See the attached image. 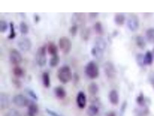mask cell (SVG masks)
<instances>
[{"label":"cell","mask_w":154,"mask_h":116,"mask_svg":"<svg viewBox=\"0 0 154 116\" xmlns=\"http://www.w3.org/2000/svg\"><path fill=\"white\" fill-rule=\"evenodd\" d=\"M57 77L60 82L63 84L69 82L73 78L71 68L68 66H62L58 70Z\"/></svg>","instance_id":"6da1fadb"},{"label":"cell","mask_w":154,"mask_h":116,"mask_svg":"<svg viewBox=\"0 0 154 116\" xmlns=\"http://www.w3.org/2000/svg\"><path fill=\"white\" fill-rule=\"evenodd\" d=\"M85 72L87 76L91 79L97 78L100 73L98 66L93 61L89 62L86 65L85 68Z\"/></svg>","instance_id":"7a4b0ae2"},{"label":"cell","mask_w":154,"mask_h":116,"mask_svg":"<svg viewBox=\"0 0 154 116\" xmlns=\"http://www.w3.org/2000/svg\"><path fill=\"white\" fill-rule=\"evenodd\" d=\"M35 59L38 66L43 67L46 65L47 62L46 46H42L38 48L37 51Z\"/></svg>","instance_id":"3957f363"},{"label":"cell","mask_w":154,"mask_h":116,"mask_svg":"<svg viewBox=\"0 0 154 116\" xmlns=\"http://www.w3.org/2000/svg\"><path fill=\"white\" fill-rule=\"evenodd\" d=\"M59 45L61 52L64 54L69 53L72 48V42L66 37H63L60 39Z\"/></svg>","instance_id":"277c9868"},{"label":"cell","mask_w":154,"mask_h":116,"mask_svg":"<svg viewBox=\"0 0 154 116\" xmlns=\"http://www.w3.org/2000/svg\"><path fill=\"white\" fill-rule=\"evenodd\" d=\"M30 101L27 97L20 94L15 95L12 99L14 105L19 108L27 107Z\"/></svg>","instance_id":"5b68a950"},{"label":"cell","mask_w":154,"mask_h":116,"mask_svg":"<svg viewBox=\"0 0 154 116\" xmlns=\"http://www.w3.org/2000/svg\"><path fill=\"white\" fill-rule=\"evenodd\" d=\"M127 25L131 31H137L139 27V21L137 15L134 14L130 15L128 20Z\"/></svg>","instance_id":"8992f818"},{"label":"cell","mask_w":154,"mask_h":116,"mask_svg":"<svg viewBox=\"0 0 154 116\" xmlns=\"http://www.w3.org/2000/svg\"><path fill=\"white\" fill-rule=\"evenodd\" d=\"M104 73L106 76L109 79H113L116 76V70L115 66L112 63L107 62L104 65Z\"/></svg>","instance_id":"52a82bcc"},{"label":"cell","mask_w":154,"mask_h":116,"mask_svg":"<svg viewBox=\"0 0 154 116\" xmlns=\"http://www.w3.org/2000/svg\"><path fill=\"white\" fill-rule=\"evenodd\" d=\"M9 59L12 64L16 65L21 63L23 58L20 52L17 50L14 49L10 53Z\"/></svg>","instance_id":"ba28073f"},{"label":"cell","mask_w":154,"mask_h":116,"mask_svg":"<svg viewBox=\"0 0 154 116\" xmlns=\"http://www.w3.org/2000/svg\"><path fill=\"white\" fill-rule=\"evenodd\" d=\"M18 46L21 50L27 52L31 48L32 42L29 39L22 38L18 41Z\"/></svg>","instance_id":"9c48e42d"},{"label":"cell","mask_w":154,"mask_h":116,"mask_svg":"<svg viewBox=\"0 0 154 116\" xmlns=\"http://www.w3.org/2000/svg\"><path fill=\"white\" fill-rule=\"evenodd\" d=\"M11 100L9 95L5 92L0 94V108L1 110L8 109L10 106Z\"/></svg>","instance_id":"30bf717a"},{"label":"cell","mask_w":154,"mask_h":116,"mask_svg":"<svg viewBox=\"0 0 154 116\" xmlns=\"http://www.w3.org/2000/svg\"><path fill=\"white\" fill-rule=\"evenodd\" d=\"M76 102L77 106L80 109H83L86 107L87 98L84 92L80 91L78 92L76 96Z\"/></svg>","instance_id":"8fae6325"},{"label":"cell","mask_w":154,"mask_h":116,"mask_svg":"<svg viewBox=\"0 0 154 116\" xmlns=\"http://www.w3.org/2000/svg\"><path fill=\"white\" fill-rule=\"evenodd\" d=\"M85 16L83 13H75L72 16V21L73 25L78 26L85 24Z\"/></svg>","instance_id":"7c38bea8"},{"label":"cell","mask_w":154,"mask_h":116,"mask_svg":"<svg viewBox=\"0 0 154 116\" xmlns=\"http://www.w3.org/2000/svg\"><path fill=\"white\" fill-rule=\"evenodd\" d=\"M108 98L109 102L113 105H116L119 103V95L117 91L115 89H112L109 92Z\"/></svg>","instance_id":"4fadbf2b"},{"label":"cell","mask_w":154,"mask_h":116,"mask_svg":"<svg viewBox=\"0 0 154 116\" xmlns=\"http://www.w3.org/2000/svg\"><path fill=\"white\" fill-rule=\"evenodd\" d=\"M54 93L56 97L59 99L62 100L65 98L67 96L66 90L62 86L56 87L54 89Z\"/></svg>","instance_id":"5bb4252c"},{"label":"cell","mask_w":154,"mask_h":116,"mask_svg":"<svg viewBox=\"0 0 154 116\" xmlns=\"http://www.w3.org/2000/svg\"><path fill=\"white\" fill-rule=\"evenodd\" d=\"M27 111L32 114L37 115L39 111V108L38 105L34 102L30 100L28 106H27Z\"/></svg>","instance_id":"9a60e30c"},{"label":"cell","mask_w":154,"mask_h":116,"mask_svg":"<svg viewBox=\"0 0 154 116\" xmlns=\"http://www.w3.org/2000/svg\"><path fill=\"white\" fill-rule=\"evenodd\" d=\"M153 56L152 52L147 51L143 58V64L146 66L152 65L153 62Z\"/></svg>","instance_id":"2e32d148"},{"label":"cell","mask_w":154,"mask_h":116,"mask_svg":"<svg viewBox=\"0 0 154 116\" xmlns=\"http://www.w3.org/2000/svg\"><path fill=\"white\" fill-rule=\"evenodd\" d=\"M99 109L96 105H91L88 107L86 114L88 116H96L98 114Z\"/></svg>","instance_id":"e0dca14e"},{"label":"cell","mask_w":154,"mask_h":116,"mask_svg":"<svg viewBox=\"0 0 154 116\" xmlns=\"http://www.w3.org/2000/svg\"><path fill=\"white\" fill-rule=\"evenodd\" d=\"M42 84L45 88H50L51 85L50 75L46 72L42 73Z\"/></svg>","instance_id":"ac0fdd59"},{"label":"cell","mask_w":154,"mask_h":116,"mask_svg":"<svg viewBox=\"0 0 154 116\" xmlns=\"http://www.w3.org/2000/svg\"><path fill=\"white\" fill-rule=\"evenodd\" d=\"M47 50L48 53L51 56H54L57 55L58 48L55 44L50 42L48 44Z\"/></svg>","instance_id":"d6986e66"},{"label":"cell","mask_w":154,"mask_h":116,"mask_svg":"<svg viewBox=\"0 0 154 116\" xmlns=\"http://www.w3.org/2000/svg\"><path fill=\"white\" fill-rule=\"evenodd\" d=\"M99 89L98 85L95 82L91 83L88 86V90L89 93L93 96L97 94L99 92Z\"/></svg>","instance_id":"ffe728a7"},{"label":"cell","mask_w":154,"mask_h":116,"mask_svg":"<svg viewBox=\"0 0 154 116\" xmlns=\"http://www.w3.org/2000/svg\"><path fill=\"white\" fill-rule=\"evenodd\" d=\"M125 20V15L122 14L118 13L116 14L114 18L115 23L118 26H122L124 24Z\"/></svg>","instance_id":"44dd1931"},{"label":"cell","mask_w":154,"mask_h":116,"mask_svg":"<svg viewBox=\"0 0 154 116\" xmlns=\"http://www.w3.org/2000/svg\"><path fill=\"white\" fill-rule=\"evenodd\" d=\"M147 41L152 44H154V28H150L148 29L146 32Z\"/></svg>","instance_id":"7402d4cb"},{"label":"cell","mask_w":154,"mask_h":116,"mask_svg":"<svg viewBox=\"0 0 154 116\" xmlns=\"http://www.w3.org/2000/svg\"><path fill=\"white\" fill-rule=\"evenodd\" d=\"M12 72L15 77L20 78L23 76L24 75V71L21 67L19 66H16L13 68Z\"/></svg>","instance_id":"603a6c76"},{"label":"cell","mask_w":154,"mask_h":116,"mask_svg":"<svg viewBox=\"0 0 154 116\" xmlns=\"http://www.w3.org/2000/svg\"><path fill=\"white\" fill-rule=\"evenodd\" d=\"M60 61V56L57 55L53 56L49 61V65L51 67H55L58 66Z\"/></svg>","instance_id":"cb8c5ba5"},{"label":"cell","mask_w":154,"mask_h":116,"mask_svg":"<svg viewBox=\"0 0 154 116\" xmlns=\"http://www.w3.org/2000/svg\"><path fill=\"white\" fill-rule=\"evenodd\" d=\"M136 44L139 47L144 49L146 46V42L144 38L141 36H138L136 38Z\"/></svg>","instance_id":"d4e9b609"},{"label":"cell","mask_w":154,"mask_h":116,"mask_svg":"<svg viewBox=\"0 0 154 116\" xmlns=\"http://www.w3.org/2000/svg\"><path fill=\"white\" fill-rule=\"evenodd\" d=\"M94 30L96 34L99 35H102L103 34V29L101 22H96L94 25Z\"/></svg>","instance_id":"484cf974"},{"label":"cell","mask_w":154,"mask_h":116,"mask_svg":"<svg viewBox=\"0 0 154 116\" xmlns=\"http://www.w3.org/2000/svg\"><path fill=\"white\" fill-rule=\"evenodd\" d=\"M26 93L29 95L30 97L35 101H38V97L37 94L35 93L34 91L33 90L29 89V88H26L25 90Z\"/></svg>","instance_id":"4316f807"},{"label":"cell","mask_w":154,"mask_h":116,"mask_svg":"<svg viewBox=\"0 0 154 116\" xmlns=\"http://www.w3.org/2000/svg\"><path fill=\"white\" fill-rule=\"evenodd\" d=\"M19 30L20 33L23 34H26L29 32V27L24 22H22L19 24Z\"/></svg>","instance_id":"83f0119b"},{"label":"cell","mask_w":154,"mask_h":116,"mask_svg":"<svg viewBox=\"0 0 154 116\" xmlns=\"http://www.w3.org/2000/svg\"><path fill=\"white\" fill-rule=\"evenodd\" d=\"M145 98L143 94L140 93L137 98V103L141 107H143L145 105Z\"/></svg>","instance_id":"f1b7e54d"},{"label":"cell","mask_w":154,"mask_h":116,"mask_svg":"<svg viewBox=\"0 0 154 116\" xmlns=\"http://www.w3.org/2000/svg\"><path fill=\"white\" fill-rule=\"evenodd\" d=\"M10 34L8 36V38L9 39H13L16 37V34L15 31L14 24L12 22H11L10 23Z\"/></svg>","instance_id":"f546056e"},{"label":"cell","mask_w":154,"mask_h":116,"mask_svg":"<svg viewBox=\"0 0 154 116\" xmlns=\"http://www.w3.org/2000/svg\"><path fill=\"white\" fill-rule=\"evenodd\" d=\"M5 116H22L20 113L14 108L11 109L6 113Z\"/></svg>","instance_id":"4dcf8cb0"},{"label":"cell","mask_w":154,"mask_h":116,"mask_svg":"<svg viewBox=\"0 0 154 116\" xmlns=\"http://www.w3.org/2000/svg\"><path fill=\"white\" fill-rule=\"evenodd\" d=\"M90 31L89 29L86 28L84 29L81 33V36L83 39L85 40H87L89 39V35H90Z\"/></svg>","instance_id":"1f68e13d"},{"label":"cell","mask_w":154,"mask_h":116,"mask_svg":"<svg viewBox=\"0 0 154 116\" xmlns=\"http://www.w3.org/2000/svg\"><path fill=\"white\" fill-rule=\"evenodd\" d=\"M8 29V25L5 20L0 21V32L1 33H5Z\"/></svg>","instance_id":"d6a6232c"},{"label":"cell","mask_w":154,"mask_h":116,"mask_svg":"<svg viewBox=\"0 0 154 116\" xmlns=\"http://www.w3.org/2000/svg\"><path fill=\"white\" fill-rule=\"evenodd\" d=\"M78 27L77 26L73 25L70 28L69 30L70 33L72 36H75L76 35L77 32H78Z\"/></svg>","instance_id":"836d02e7"},{"label":"cell","mask_w":154,"mask_h":116,"mask_svg":"<svg viewBox=\"0 0 154 116\" xmlns=\"http://www.w3.org/2000/svg\"><path fill=\"white\" fill-rule=\"evenodd\" d=\"M46 111L49 115L51 116H62L56 112L53 111L50 109L46 108Z\"/></svg>","instance_id":"e575fe53"},{"label":"cell","mask_w":154,"mask_h":116,"mask_svg":"<svg viewBox=\"0 0 154 116\" xmlns=\"http://www.w3.org/2000/svg\"><path fill=\"white\" fill-rule=\"evenodd\" d=\"M13 85H14L16 88H20L22 86V83L19 80L17 79H13L12 81Z\"/></svg>","instance_id":"d590c367"},{"label":"cell","mask_w":154,"mask_h":116,"mask_svg":"<svg viewBox=\"0 0 154 116\" xmlns=\"http://www.w3.org/2000/svg\"><path fill=\"white\" fill-rule=\"evenodd\" d=\"M149 80L151 85L154 89V72L149 74Z\"/></svg>","instance_id":"8d00e7d4"},{"label":"cell","mask_w":154,"mask_h":116,"mask_svg":"<svg viewBox=\"0 0 154 116\" xmlns=\"http://www.w3.org/2000/svg\"><path fill=\"white\" fill-rule=\"evenodd\" d=\"M105 116H116L115 112L113 111H109L106 114Z\"/></svg>","instance_id":"74e56055"},{"label":"cell","mask_w":154,"mask_h":116,"mask_svg":"<svg viewBox=\"0 0 154 116\" xmlns=\"http://www.w3.org/2000/svg\"><path fill=\"white\" fill-rule=\"evenodd\" d=\"M36 115L27 111L24 114V116H36Z\"/></svg>","instance_id":"f35d334b"},{"label":"cell","mask_w":154,"mask_h":116,"mask_svg":"<svg viewBox=\"0 0 154 116\" xmlns=\"http://www.w3.org/2000/svg\"><path fill=\"white\" fill-rule=\"evenodd\" d=\"M90 16L92 17H95L97 16L98 14V13H89Z\"/></svg>","instance_id":"ab89813d"},{"label":"cell","mask_w":154,"mask_h":116,"mask_svg":"<svg viewBox=\"0 0 154 116\" xmlns=\"http://www.w3.org/2000/svg\"><path fill=\"white\" fill-rule=\"evenodd\" d=\"M35 21H36V22H38V21L39 20V17H38V15H36V16H35Z\"/></svg>","instance_id":"60d3db41"},{"label":"cell","mask_w":154,"mask_h":116,"mask_svg":"<svg viewBox=\"0 0 154 116\" xmlns=\"http://www.w3.org/2000/svg\"><path fill=\"white\" fill-rule=\"evenodd\" d=\"M153 54H154V48H153Z\"/></svg>","instance_id":"b9f144b4"}]
</instances>
